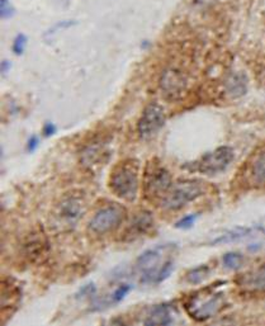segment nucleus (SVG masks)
Wrapping results in <instances>:
<instances>
[{
  "label": "nucleus",
  "mask_w": 265,
  "mask_h": 326,
  "mask_svg": "<svg viewBox=\"0 0 265 326\" xmlns=\"http://www.w3.org/2000/svg\"><path fill=\"white\" fill-rule=\"evenodd\" d=\"M171 186V175L167 168L155 159L147 161L142 174L144 198L149 202L161 203Z\"/></svg>",
  "instance_id": "7ed1b4c3"
},
{
  "label": "nucleus",
  "mask_w": 265,
  "mask_h": 326,
  "mask_svg": "<svg viewBox=\"0 0 265 326\" xmlns=\"http://www.w3.org/2000/svg\"><path fill=\"white\" fill-rule=\"evenodd\" d=\"M109 156L108 145L103 141H95L85 146L80 152V164L85 169H95L108 161Z\"/></svg>",
  "instance_id": "ddd939ff"
},
{
  "label": "nucleus",
  "mask_w": 265,
  "mask_h": 326,
  "mask_svg": "<svg viewBox=\"0 0 265 326\" xmlns=\"http://www.w3.org/2000/svg\"><path fill=\"white\" fill-rule=\"evenodd\" d=\"M21 248L24 259H27L29 263H41L48 255L50 250V242L42 226L32 227L24 236Z\"/></svg>",
  "instance_id": "0eeeda50"
},
{
  "label": "nucleus",
  "mask_w": 265,
  "mask_h": 326,
  "mask_svg": "<svg viewBox=\"0 0 265 326\" xmlns=\"http://www.w3.org/2000/svg\"><path fill=\"white\" fill-rule=\"evenodd\" d=\"M165 125V112L160 104L150 103L144 109L137 124V132L142 140H150Z\"/></svg>",
  "instance_id": "9d476101"
},
{
  "label": "nucleus",
  "mask_w": 265,
  "mask_h": 326,
  "mask_svg": "<svg viewBox=\"0 0 265 326\" xmlns=\"http://www.w3.org/2000/svg\"><path fill=\"white\" fill-rule=\"evenodd\" d=\"M232 160H234V150L229 146H221L200 157L194 164V168L202 174H218L231 164Z\"/></svg>",
  "instance_id": "1a4fd4ad"
},
{
  "label": "nucleus",
  "mask_w": 265,
  "mask_h": 326,
  "mask_svg": "<svg viewBox=\"0 0 265 326\" xmlns=\"http://www.w3.org/2000/svg\"><path fill=\"white\" fill-rule=\"evenodd\" d=\"M87 194L81 189H72L61 196L53 206L51 223L52 229L66 231L77 225L84 213L87 212Z\"/></svg>",
  "instance_id": "f257e3e1"
},
{
  "label": "nucleus",
  "mask_w": 265,
  "mask_h": 326,
  "mask_svg": "<svg viewBox=\"0 0 265 326\" xmlns=\"http://www.w3.org/2000/svg\"><path fill=\"white\" fill-rule=\"evenodd\" d=\"M226 90L232 98H239L248 90V79L243 74L234 73L226 80Z\"/></svg>",
  "instance_id": "a211bd4d"
},
{
  "label": "nucleus",
  "mask_w": 265,
  "mask_h": 326,
  "mask_svg": "<svg viewBox=\"0 0 265 326\" xmlns=\"http://www.w3.org/2000/svg\"><path fill=\"white\" fill-rule=\"evenodd\" d=\"M173 322L171 307L168 303H159L147 311L144 320L145 325H170Z\"/></svg>",
  "instance_id": "f3484780"
},
{
  "label": "nucleus",
  "mask_w": 265,
  "mask_h": 326,
  "mask_svg": "<svg viewBox=\"0 0 265 326\" xmlns=\"http://www.w3.org/2000/svg\"><path fill=\"white\" fill-rule=\"evenodd\" d=\"M205 193V183L198 179H181L173 183L160 205L168 211H178Z\"/></svg>",
  "instance_id": "39448f33"
},
{
  "label": "nucleus",
  "mask_w": 265,
  "mask_h": 326,
  "mask_svg": "<svg viewBox=\"0 0 265 326\" xmlns=\"http://www.w3.org/2000/svg\"><path fill=\"white\" fill-rule=\"evenodd\" d=\"M38 142H39L38 137H36V136H32V137L28 140V142H27V151L33 152L37 149V146H38Z\"/></svg>",
  "instance_id": "bb28decb"
},
{
  "label": "nucleus",
  "mask_w": 265,
  "mask_h": 326,
  "mask_svg": "<svg viewBox=\"0 0 265 326\" xmlns=\"http://www.w3.org/2000/svg\"><path fill=\"white\" fill-rule=\"evenodd\" d=\"M248 180L253 186H265V149L251 157L248 165Z\"/></svg>",
  "instance_id": "dca6fc26"
},
{
  "label": "nucleus",
  "mask_w": 265,
  "mask_h": 326,
  "mask_svg": "<svg viewBox=\"0 0 265 326\" xmlns=\"http://www.w3.org/2000/svg\"><path fill=\"white\" fill-rule=\"evenodd\" d=\"M195 221H197V215L184 216L183 218H180V220L175 223V227L176 229H183V230L191 229V227L194 225Z\"/></svg>",
  "instance_id": "b1692460"
},
{
  "label": "nucleus",
  "mask_w": 265,
  "mask_h": 326,
  "mask_svg": "<svg viewBox=\"0 0 265 326\" xmlns=\"http://www.w3.org/2000/svg\"><path fill=\"white\" fill-rule=\"evenodd\" d=\"M167 247H156L144 251L135 261V272L140 276V282L144 284L155 283L157 272L161 268L162 251Z\"/></svg>",
  "instance_id": "6e6552de"
},
{
  "label": "nucleus",
  "mask_w": 265,
  "mask_h": 326,
  "mask_svg": "<svg viewBox=\"0 0 265 326\" xmlns=\"http://www.w3.org/2000/svg\"><path fill=\"white\" fill-rule=\"evenodd\" d=\"M95 292H96L95 284H92V283H90V284H87L85 287H83L77 296H83V297H93V296H95Z\"/></svg>",
  "instance_id": "a878e982"
},
{
  "label": "nucleus",
  "mask_w": 265,
  "mask_h": 326,
  "mask_svg": "<svg viewBox=\"0 0 265 326\" xmlns=\"http://www.w3.org/2000/svg\"><path fill=\"white\" fill-rule=\"evenodd\" d=\"M126 216H127V210L122 205L111 202L96 210L94 216L88 223V229L93 235H98V236L108 235L122 226Z\"/></svg>",
  "instance_id": "423d86ee"
},
{
  "label": "nucleus",
  "mask_w": 265,
  "mask_h": 326,
  "mask_svg": "<svg viewBox=\"0 0 265 326\" xmlns=\"http://www.w3.org/2000/svg\"><path fill=\"white\" fill-rule=\"evenodd\" d=\"M140 187V162L125 159L112 168L108 176V188L112 194L125 202H133Z\"/></svg>",
  "instance_id": "f03ea898"
},
{
  "label": "nucleus",
  "mask_w": 265,
  "mask_h": 326,
  "mask_svg": "<svg viewBox=\"0 0 265 326\" xmlns=\"http://www.w3.org/2000/svg\"><path fill=\"white\" fill-rule=\"evenodd\" d=\"M22 300V288L17 280L9 277L2 278V319L10 317Z\"/></svg>",
  "instance_id": "9b49d317"
},
{
  "label": "nucleus",
  "mask_w": 265,
  "mask_h": 326,
  "mask_svg": "<svg viewBox=\"0 0 265 326\" xmlns=\"http://www.w3.org/2000/svg\"><path fill=\"white\" fill-rule=\"evenodd\" d=\"M237 284L246 292H265V264L241 274Z\"/></svg>",
  "instance_id": "2eb2a0df"
},
{
  "label": "nucleus",
  "mask_w": 265,
  "mask_h": 326,
  "mask_svg": "<svg viewBox=\"0 0 265 326\" xmlns=\"http://www.w3.org/2000/svg\"><path fill=\"white\" fill-rule=\"evenodd\" d=\"M222 261H223V266L227 269L235 271V269H239L242 266L243 256L240 253H236V251H230V253L225 254L223 258H222Z\"/></svg>",
  "instance_id": "4be33fe9"
},
{
  "label": "nucleus",
  "mask_w": 265,
  "mask_h": 326,
  "mask_svg": "<svg viewBox=\"0 0 265 326\" xmlns=\"http://www.w3.org/2000/svg\"><path fill=\"white\" fill-rule=\"evenodd\" d=\"M55 132H56V127L52 124H46L44 126V133L45 136H47V137L48 136L55 135Z\"/></svg>",
  "instance_id": "cd10ccee"
},
{
  "label": "nucleus",
  "mask_w": 265,
  "mask_h": 326,
  "mask_svg": "<svg viewBox=\"0 0 265 326\" xmlns=\"http://www.w3.org/2000/svg\"><path fill=\"white\" fill-rule=\"evenodd\" d=\"M173 269H174V261L171 260V259L165 260L164 263H162L161 268H160L159 272H157L156 279H155V284H159V283L164 282L165 279H168L169 276L171 274V272H173Z\"/></svg>",
  "instance_id": "5701e85b"
},
{
  "label": "nucleus",
  "mask_w": 265,
  "mask_h": 326,
  "mask_svg": "<svg viewBox=\"0 0 265 326\" xmlns=\"http://www.w3.org/2000/svg\"><path fill=\"white\" fill-rule=\"evenodd\" d=\"M187 87V80L180 71L175 69H169L162 73L160 79V88L164 97L168 99H176L184 93Z\"/></svg>",
  "instance_id": "4468645a"
},
{
  "label": "nucleus",
  "mask_w": 265,
  "mask_h": 326,
  "mask_svg": "<svg viewBox=\"0 0 265 326\" xmlns=\"http://www.w3.org/2000/svg\"><path fill=\"white\" fill-rule=\"evenodd\" d=\"M251 234V230L248 227H236L230 231L225 232L223 235L218 236L212 241V244H229V242L237 241V240L245 239Z\"/></svg>",
  "instance_id": "aec40b11"
},
{
  "label": "nucleus",
  "mask_w": 265,
  "mask_h": 326,
  "mask_svg": "<svg viewBox=\"0 0 265 326\" xmlns=\"http://www.w3.org/2000/svg\"><path fill=\"white\" fill-rule=\"evenodd\" d=\"M258 230H259V231L263 232V234L265 235V220H263L260 223H259V225H258Z\"/></svg>",
  "instance_id": "c85d7f7f"
},
{
  "label": "nucleus",
  "mask_w": 265,
  "mask_h": 326,
  "mask_svg": "<svg viewBox=\"0 0 265 326\" xmlns=\"http://www.w3.org/2000/svg\"><path fill=\"white\" fill-rule=\"evenodd\" d=\"M154 216L150 211L141 210L136 213L123 231L122 239L125 241H132L144 235L149 234L154 227Z\"/></svg>",
  "instance_id": "f8f14e48"
},
{
  "label": "nucleus",
  "mask_w": 265,
  "mask_h": 326,
  "mask_svg": "<svg viewBox=\"0 0 265 326\" xmlns=\"http://www.w3.org/2000/svg\"><path fill=\"white\" fill-rule=\"evenodd\" d=\"M131 284H128V283H122V284H119L118 287L116 288V290L113 291V292L111 293V295L107 296L106 298H104L103 302H96L95 306H101L104 307V304L106 306H113V304H117L119 303V302H122L123 300L126 298V296L130 293L131 291Z\"/></svg>",
  "instance_id": "6ab92c4d"
},
{
  "label": "nucleus",
  "mask_w": 265,
  "mask_h": 326,
  "mask_svg": "<svg viewBox=\"0 0 265 326\" xmlns=\"http://www.w3.org/2000/svg\"><path fill=\"white\" fill-rule=\"evenodd\" d=\"M261 77H263V82L265 83V68L263 69V71H261Z\"/></svg>",
  "instance_id": "c756f323"
},
{
  "label": "nucleus",
  "mask_w": 265,
  "mask_h": 326,
  "mask_svg": "<svg viewBox=\"0 0 265 326\" xmlns=\"http://www.w3.org/2000/svg\"><path fill=\"white\" fill-rule=\"evenodd\" d=\"M225 304L226 302L223 293L217 292L215 286H212L191 296L184 303V309L195 321H206L216 316L223 309Z\"/></svg>",
  "instance_id": "20e7f679"
},
{
  "label": "nucleus",
  "mask_w": 265,
  "mask_h": 326,
  "mask_svg": "<svg viewBox=\"0 0 265 326\" xmlns=\"http://www.w3.org/2000/svg\"><path fill=\"white\" fill-rule=\"evenodd\" d=\"M210 273V267L207 264H203V266L197 267V268H193L192 271H189L187 273V282L192 283V284H198V283L202 282L206 277Z\"/></svg>",
  "instance_id": "412c9836"
},
{
  "label": "nucleus",
  "mask_w": 265,
  "mask_h": 326,
  "mask_svg": "<svg viewBox=\"0 0 265 326\" xmlns=\"http://www.w3.org/2000/svg\"><path fill=\"white\" fill-rule=\"evenodd\" d=\"M24 47H26V37L21 34V36H18L17 38L14 39V42H13V51H14L17 55H21V53H23Z\"/></svg>",
  "instance_id": "393cba45"
}]
</instances>
